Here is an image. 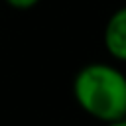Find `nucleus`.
I'll list each match as a JSON object with an SVG mask.
<instances>
[{"instance_id": "f03ea898", "label": "nucleus", "mask_w": 126, "mask_h": 126, "mask_svg": "<svg viewBox=\"0 0 126 126\" xmlns=\"http://www.w3.org/2000/svg\"><path fill=\"white\" fill-rule=\"evenodd\" d=\"M102 43L114 61L126 63V4L108 16L102 30Z\"/></svg>"}, {"instance_id": "7ed1b4c3", "label": "nucleus", "mask_w": 126, "mask_h": 126, "mask_svg": "<svg viewBox=\"0 0 126 126\" xmlns=\"http://www.w3.org/2000/svg\"><path fill=\"white\" fill-rule=\"evenodd\" d=\"M4 2L14 10H30V8L37 6L41 0H4Z\"/></svg>"}, {"instance_id": "f257e3e1", "label": "nucleus", "mask_w": 126, "mask_h": 126, "mask_svg": "<svg viewBox=\"0 0 126 126\" xmlns=\"http://www.w3.org/2000/svg\"><path fill=\"white\" fill-rule=\"evenodd\" d=\"M73 96L91 118L108 124L126 116V75L112 63L93 61L73 77Z\"/></svg>"}, {"instance_id": "20e7f679", "label": "nucleus", "mask_w": 126, "mask_h": 126, "mask_svg": "<svg viewBox=\"0 0 126 126\" xmlns=\"http://www.w3.org/2000/svg\"><path fill=\"white\" fill-rule=\"evenodd\" d=\"M102 126H126V120H116V122H108V124H102Z\"/></svg>"}, {"instance_id": "39448f33", "label": "nucleus", "mask_w": 126, "mask_h": 126, "mask_svg": "<svg viewBox=\"0 0 126 126\" xmlns=\"http://www.w3.org/2000/svg\"><path fill=\"white\" fill-rule=\"evenodd\" d=\"M124 120H126V116H124Z\"/></svg>"}]
</instances>
